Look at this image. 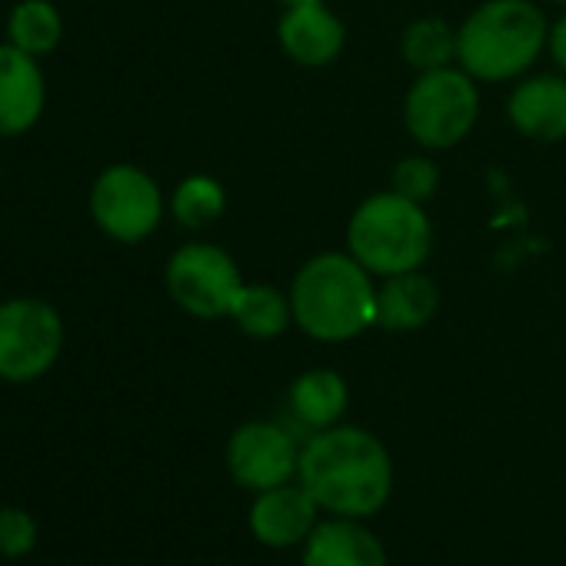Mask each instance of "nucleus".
Returning <instances> with one entry per match:
<instances>
[{"label":"nucleus","mask_w":566,"mask_h":566,"mask_svg":"<svg viewBox=\"0 0 566 566\" xmlns=\"http://www.w3.org/2000/svg\"><path fill=\"white\" fill-rule=\"evenodd\" d=\"M437 307V283L420 270L384 276V287L377 291V324L387 331H420L433 321Z\"/></svg>","instance_id":"15"},{"label":"nucleus","mask_w":566,"mask_h":566,"mask_svg":"<svg viewBox=\"0 0 566 566\" xmlns=\"http://www.w3.org/2000/svg\"><path fill=\"white\" fill-rule=\"evenodd\" d=\"M291 407L297 420L311 430L337 427L350 407V387L337 370H307L291 387Z\"/></svg>","instance_id":"16"},{"label":"nucleus","mask_w":566,"mask_h":566,"mask_svg":"<svg viewBox=\"0 0 566 566\" xmlns=\"http://www.w3.org/2000/svg\"><path fill=\"white\" fill-rule=\"evenodd\" d=\"M437 187H440V170L427 157H403L390 174V190H397L417 203L430 200L437 193Z\"/></svg>","instance_id":"22"},{"label":"nucleus","mask_w":566,"mask_h":566,"mask_svg":"<svg viewBox=\"0 0 566 566\" xmlns=\"http://www.w3.org/2000/svg\"><path fill=\"white\" fill-rule=\"evenodd\" d=\"M87 207L104 237L117 243H140L164 220V190L144 167L111 164L91 184Z\"/></svg>","instance_id":"8"},{"label":"nucleus","mask_w":566,"mask_h":566,"mask_svg":"<svg viewBox=\"0 0 566 566\" xmlns=\"http://www.w3.org/2000/svg\"><path fill=\"white\" fill-rule=\"evenodd\" d=\"M48 111V77L38 57L11 41L0 44V137L31 134Z\"/></svg>","instance_id":"10"},{"label":"nucleus","mask_w":566,"mask_h":566,"mask_svg":"<svg viewBox=\"0 0 566 566\" xmlns=\"http://www.w3.org/2000/svg\"><path fill=\"white\" fill-rule=\"evenodd\" d=\"M347 250L374 273L397 276L420 270L433 250V227L423 203L384 190L367 197L347 223Z\"/></svg>","instance_id":"4"},{"label":"nucleus","mask_w":566,"mask_h":566,"mask_svg":"<svg viewBox=\"0 0 566 566\" xmlns=\"http://www.w3.org/2000/svg\"><path fill=\"white\" fill-rule=\"evenodd\" d=\"M67 327L44 297L0 301V384H34L48 377L64 354Z\"/></svg>","instance_id":"6"},{"label":"nucleus","mask_w":566,"mask_h":566,"mask_svg":"<svg viewBox=\"0 0 566 566\" xmlns=\"http://www.w3.org/2000/svg\"><path fill=\"white\" fill-rule=\"evenodd\" d=\"M549 24L530 0H486L457 28V61L480 84L526 74L546 48Z\"/></svg>","instance_id":"3"},{"label":"nucleus","mask_w":566,"mask_h":566,"mask_svg":"<svg viewBox=\"0 0 566 566\" xmlns=\"http://www.w3.org/2000/svg\"><path fill=\"white\" fill-rule=\"evenodd\" d=\"M546 48H549V54H553V61H556V67L566 74V14L549 28V38H546Z\"/></svg>","instance_id":"23"},{"label":"nucleus","mask_w":566,"mask_h":566,"mask_svg":"<svg viewBox=\"0 0 566 566\" xmlns=\"http://www.w3.org/2000/svg\"><path fill=\"white\" fill-rule=\"evenodd\" d=\"M276 4H283V8H294V4H304V0H276Z\"/></svg>","instance_id":"24"},{"label":"nucleus","mask_w":566,"mask_h":566,"mask_svg":"<svg viewBox=\"0 0 566 566\" xmlns=\"http://www.w3.org/2000/svg\"><path fill=\"white\" fill-rule=\"evenodd\" d=\"M0 180H4V170H0Z\"/></svg>","instance_id":"25"},{"label":"nucleus","mask_w":566,"mask_h":566,"mask_svg":"<svg viewBox=\"0 0 566 566\" xmlns=\"http://www.w3.org/2000/svg\"><path fill=\"white\" fill-rule=\"evenodd\" d=\"M304 566H387V553L360 516L331 513L304 539Z\"/></svg>","instance_id":"14"},{"label":"nucleus","mask_w":566,"mask_h":566,"mask_svg":"<svg viewBox=\"0 0 566 566\" xmlns=\"http://www.w3.org/2000/svg\"><path fill=\"white\" fill-rule=\"evenodd\" d=\"M4 34L14 48L44 61L64 41V14L54 0H18L8 11Z\"/></svg>","instance_id":"17"},{"label":"nucleus","mask_w":566,"mask_h":566,"mask_svg":"<svg viewBox=\"0 0 566 566\" xmlns=\"http://www.w3.org/2000/svg\"><path fill=\"white\" fill-rule=\"evenodd\" d=\"M164 283L170 301L197 321L230 317L243 291L237 260L223 247L207 240L184 243L180 250H174L164 270Z\"/></svg>","instance_id":"7"},{"label":"nucleus","mask_w":566,"mask_h":566,"mask_svg":"<svg viewBox=\"0 0 566 566\" xmlns=\"http://www.w3.org/2000/svg\"><path fill=\"white\" fill-rule=\"evenodd\" d=\"M510 124L539 144L566 137V74H536L513 87L506 101Z\"/></svg>","instance_id":"13"},{"label":"nucleus","mask_w":566,"mask_h":566,"mask_svg":"<svg viewBox=\"0 0 566 566\" xmlns=\"http://www.w3.org/2000/svg\"><path fill=\"white\" fill-rule=\"evenodd\" d=\"M556 4H566V0H556Z\"/></svg>","instance_id":"26"},{"label":"nucleus","mask_w":566,"mask_h":566,"mask_svg":"<svg viewBox=\"0 0 566 566\" xmlns=\"http://www.w3.org/2000/svg\"><path fill=\"white\" fill-rule=\"evenodd\" d=\"M301 486L334 516H370L394 490L387 447L364 427H327L301 447Z\"/></svg>","instance_id":"1"},{"label":"nucleus","mask_w":566,"mask_h":566,"mask_svg":"<svg viewBox=\"0 0 566 566\" xmlns=\"http://www.w3.org/2000/svg\"><path fill=\"white\" fill-rule=\"evenodd\" d=\"M480 117V81L463 67L423 71L403 97V124L423 150H450Z\"/></svg>","instance_id":"5"},{"label":"nucleus","mask_w":566,"mask_h":566,"mask_svg":"<svg viewBox=\"0 0 566 566\" xmlns=\"http://www.w3.org/2000/svg\"><path fill=\"white\" fill-rule=\"evenodd\" d=\"M223 210H227V190L217 177H207V174L184 177L177 190L170 193V213L187 230H203L217 223Z\"/></svg>","instance_id":"19"},{"label":"nucleus","mask_w":566,"mask_h":566,"mask_svg":"<svg viewBox=\"0 0 566 566\" xmlns=\"http://www.w3.org/2000/svg\"><path fill=\"white\" fill-rule=\"evenodd\" d=\"M276 41L294 64L327 67L344 54L347 28L324 0H304V4L283 8V18L276 24Z\"/></svg>","instance_id":"11"},{"label":"nucleus","mask_w":566,"mask_h":566,"mask_svg":"<svg viewBox=\"0 0 566 566\" xmlns=\"http://www.w3.org/2000/svg\"><path fill=\"white\" fill-rule=\"evenodd\" d=\"M294 324L321 340L344 344L377 324L374 273L350 250L311 256L291 283Z\"/></svg>","instance_id":"2"},{"label":"nucleus","mask_w":566,"mask_h":566,"mask_svg":"<svg viewBox=\"0 0 566 566\" xmlns=\"http://www.w3.org/2000/svg\"><path fill=\"white\" fill-rule=\"evenodd\" d=\"M38 539H41V530H38L34 513H28L21 506L0 510V556L24 559V556L34 553Z\"/></svg>","instance_id":"21"},{"label":"nucleus","mask_w":566,"mask_h":566,"mask_svg":"<svg viewBox=\"0 0 566 566\" xmlns=\"http://www.w3.org/2000/svg\"><path fill=\"white\" fill-rule=\"evenodd\" d=\"M230 321L253 340H273L294 324L291 294L266 287V283H243Z\"/></svg>","instance_id":"18"},{"label":"nucleus","mask_w":566,"mask_h":566,"mask_svg":"<svg viewBox=\"0 0 566 566\" xmlns=\"http://www.w3.org/2000/svg\"><path fill=\"white\" fill-rule=\"evenodd\" d=\"M297 463H301V450L294 437L266 420H250L237 427L227 443L230 476L253 493L291 483L297 476Z\"/></svg>","instance_id":"9"},{"label":"nucleus","mask_w":566,"mask_h":566,"mask_svg":"<svg viewBox=\"0 0 566 566\" xmlns=\"http://www.w3.org/2000/svg\"><path fill=\"white\" fill-rule=\"evenodd\" d=\"M403 61L413 71H440L457 61V31L443 18H420L403 31Z\"/></svg>","instance_id":"20"},{"label":"nucleus","mask_w":566,"mask_h":566,"mask_svg":"<svg viewBox=\"0 0 566 566\" xmlns=\"http://www.w3.org/2000/svg\"><path fill=\"white\" fill-rule=\"evenodd\" d=\"M317 523H321V506L301 486V480L260 490L250 506V533L273 549H287L297 543L304 546V539Z\"/></svg>","instance_id":"12"}]
</instances>
